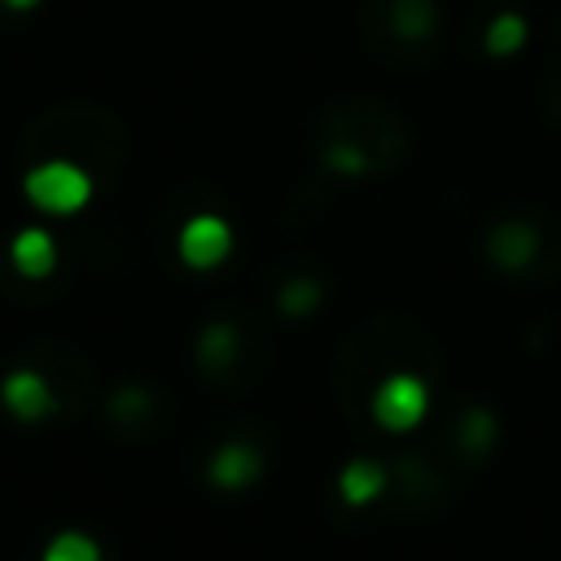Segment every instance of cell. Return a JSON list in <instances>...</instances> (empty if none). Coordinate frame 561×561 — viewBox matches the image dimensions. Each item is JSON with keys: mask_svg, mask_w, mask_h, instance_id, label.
<instances>
[{"mask_svg": "<svg viewBox=\"0 0 561 561\" xmlns=\"http://www.w3.org/2000/svg\"><path fill=\"white\" fill-rule=\"evenodd\" d=\"M311 302H316V285L311 280H294L285 289V311H307Z\"/></svg>", "mask_w": 561, "mask_h": 561, "instance_id": "14", "label": "cell"}, {"mask_svg": "<svg viewBox=\"0 0 561 561\" xmlns=\"http://www.w3.org/2000/svg\"><path fill=\"white\" fill-rule=\"evenodd\" d=\"M22 188H26V197L39 210H48V215H75L92 197V175L83 167H75V162L53 158V162L31 167L26 180H22Z\"/></svg>", "mask_w": 561, "mask_h": 561, "instance_id": "1", "label": "cell"}, {"mask_svg": "<svg viewBox=\"0 0 561 561\" xmlns=\"http://www.w3.org/2000/svg\"><path fill=\"white\" fill-rule=\"evenodd\" d=\"M254 473H259V456H254L250 447H241V443L219 447V451H215V460H210V478H215L219 486H228V491H237V486L254 482Z\"/></svg>", "mask_w": 561, "mask_h": 561, "instance_id": "8", "label": "cell"}, {"mask_svg": "<svg viewBox=\"0 0 561 561\" xmlns=\"http://www.w3.org/2000/svg\"><path fill=\"white\" fill-rule=\"evenodd\" d=\"M44 561H101V548H96V539H88L79 530H66L48 543Z\"/></svg>", "mask_w": 561, "mask_h": 561, "instance_id": "11", "label": "cell"}, {"mask_svg": "<svg viewBox=\"0 0 561 561\" xmlns=\"http://www.w3.org/2000/svg\"><path fill=\"white\" fill-rule=\"evenodd\" d=\"M232 250V228L219 215H197L180 228V254L193 267H215Z\"/></svg>", "mask_w": 561, "mask_h": 561, "instance_id": "3", "label": "cell"}, {"mask_svg": "<svg viewBox=\"0 0 561 561\" xmlns=\"http://www.w3.org/2000/svg\"><path fill=\"white\" fill-rule=\"evenodd\" d=\"M13 267L22 272V276H31V280H39V276H48L53 272V263H57V245H53V237L44 232V228H22L18 237H13Z\"/></svg>", "mask_w": 561, "mask_h": 561, "instance_id": "5", "label": "cell"}, {"mask_svg": "<svg viewBox=\"0 0 561 561\" xmlns=\"http://www.w3.org/2000/svg\"><path fill=\"white\" fill-rule=\"evenodd\" d=\"M4 403H9L13 416L39 421V416L53 408V390H48L44 377H35V373H13V377L4 381Z\"/></svg>", "mask_w": 561, "mask_h": 561, "instance_id": "6", "label": "cell"}, {"mask_svg": "<svg viewBox=\"0 0 561 561\" xmlns=\"http://www.w3.org/2000/svg\"><path fill=\"white\" fill-rule=\"evenodd\" d=\"M4 4H9V9H35L39 0H4Z\"/></svg>", "mask_w": 561, "mask_h": 561, "instance_id": "15", "label": "cell"}, {"mask_svg": "<svg viewBox=\"0 0 561 561\" xmlns=\"http://www.w3.org/2000/svg\"><path fill=\"white\" fill-rule=\"evenodd\" d=\"M535 245H539L535 228H530V224H517V219L500 224V228L486 237V254H491L500 267H522V263H530V259H535Z\"/></svg>", "mask_w": 561, "mask_h": 561, "instance_id": "4", "label": "cell"}, {"mask_svg": "<svg viewBox=\"0 0 561 561\" xmlns=\"http://www.w3.org/2000/svg\"><path fill=\"white\" fill-rule=\"evenodd\" d=\"M337 491H342L346 504H368V500H377V495L386 491V469H381L377 460L359 456V460H351V465L342 469Z\"/></svg>", "mask_w": 561, "mask_h": 561, "instance_id": "7", "label": "cell"}, {"mask_svg": "<svg viewBox=\"0 0 561 561\" xmlns=\"http://www.w3.org/2000/svg\"><path fill=\"white\" fill-rule=\"evenodd\" d=\"M425 386L416 377H390L377 386L373 394V416L386 425V430H408L425 416Z\"/></svg>", "mask_w": 561, "mask_h": 561, "instance_id": "2", "label": "cell"}, {"mask_svg": "<svg viewBox=\"0 0 561 561\" xmlns=\"http://www.w3.org/2000/svg\"><path fill=\"white\" fill-rule=\"evenodd\" d=\"M232 355H237V333H232L228 324L206 329V337H202V364H206V368H219V364H228Z\"/></svg>", "mask_w": 561, "mask_h": 561, "instance_id": "12", "label": "cell"}, {"mask_svg": "<svg viewBox=\"0 0 561 561\" xmlns=\"http://www.w3.org/2000/svg\"><path fill=\"white\" fill-rule=\"evenodd\" d=\"M526 44V18L522 13H495L486 26V53L491 57H508Z\"/></svg>", "mask_w": 561, "mask_h": 561, "instance_id": "10", "label": "cell"}, {"mask_svg": "<svg viewBox=\"0 0 561 561\" xmlns=\"http://www.w3.org/2000/svg\"><path fill=\"white\" fill-rule=\"evenodd\" d=\"M438 26V9L434 0H394L390 4V31L403 39H425Z\"/></svg>", "mask_w": 561, "mask_h": 561, "instance_id": "9", "label": "cell"}, {"mask_svg": "<svg viewBox=\"0 0 561 561\" xmlns=\"http://www.w3.org/2000/svg\"><path fill=\"white\" fill-rule=\"evenodd\" d=\"M460 443L473 447V451H482L491 443V416L486 412H469L465 425H460Z\"/></svg>", "mask_w": 561, "mask_h": 561, "instance_id": "13", "label": "cell"}]
</instances>
